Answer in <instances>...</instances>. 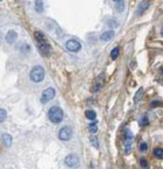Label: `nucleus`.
Wrapping results in <instances>:
<instances>
[{
  "mask_svg": "<svg viewBox=\"0 0 163 169\" xmlns=\"http://www.w3.org/2000/svg\"><path fill=\"white\" fill-rule=\"evenodd\" d=\"M48 118H49L51 122L59 123L63 119V110L58 106H54V107H52L48 110Z\"/></svg>",
  "mask_w": 163,
  "mask_h": 169,
  "instance_id": "1",
  "label": "nucleus"
},
{
  "mask_svg": "<svg viewBox=\"0 0 163 169\" xmlns=\"http://www.w3.org/2000/svg\"><path fill=\"white\" fill-rule=\"evenodd\" d=\"M29 78L34 82H41L45 78V69L41 66H35L29 73Z\"/></svg>",
  "mask_w": 163,
  "mask_h": 169,
  "instance_id": "2",
  "label": "nucleus"
},
{
  "mask_svg": "<svg viewBox=\"0 0 163 169\" xmlns=\"http://www.w3.org/2000/svg\"><path fill=\"white\" fill-rule=\"evenodd\" d=\"M133 140H134L133 133L129 129H127L126 134H125V152H126V154H130V152H131Z\"/></svg>",
  "mask_w": 163,
  "mask_h": 169,
  "instance_id": "3",
  "label": "nucleus"
},
{
  "mask_svg": "<svg viewBox=\"0 0 163 169\" xmlns=\"http://www.w3.org/2000/svg\"><path fill=\"white\" fill-rule=\"evenodd\" d=\"M54 97H55V89L52 88V87H48V88H46L42 92V94H41V103H47L48 101H51Z\"/></svg>",
  "mask_w": 163,
  "mask_h": 169,
  "instance_id": "4",
  "label": "nucleus"
},
{
  "mask_svg": "<svg viewBox=\"0 0 163 169\" xmlns=\"http://www.w3.org/2000/svg\"><path fill=\"white\" fill-rule=\"evenodd\" d=\"M72 128L68 127V126H65V127H62L60 131H59V139L61 140V141H68L70 137H72Z\"/></svg>",
  "mask_w": 163,
  "mask_h": 169,
  "instance_id": "5",
  "label": "nucleus"
},
{
  "mask_svg": "<svg viewBox=\"0 0 163 169\" xmlns=\"http://www.w3.org/2000/svg\"><path fill=\"white\" fill-rule=\"evenodd\" d=\"M66 48L68 49L69 52H79L80 49H81V44L79 42V41H76V40H68L67 42H66Z\"/></svg>",
  "mask_w": 163,
  "mask_h": 169,
  "instance_id": "6",
  "label": "nucleus"
},
{
  "mask_svg": "<svg viewBox=\"0 0 163 169\" xmlns=\"http://www.w3.org/2000/svg\"><path fill=\"white\" fill-rule=\"evenodd\" d=\"M78 163H79V157L76 156L75 154H69V155H67L66 158H65V164L67 167H69V168L75 167Z\"/></svg>",
  "mask_w": 163,
  "mask_h": 169,
  "instance_id": "7",
  "label": "nucleus"
},
{
  "mask_svg": "<svg viewBox=\"0 0 163 169\" xmlns=\"http://www.w3.org/2000/svg\"><path fill=\"white\" fill-rule=\"evenodd\" d=\"M38 47H39V51L41 52V54H44L45 57H47L51 52V45L48 42H42V44H38Z\"/></svg>",
  "mask_w": 163,
  "mask_h": 169,
  "instance_id": "8",
  "label": "nucleus"
},
{
  "mask_svg": "<svg viewBox=\"0 0 163 169\" xmlns=\"http://www.w3.org/2000/svg\"><path fill=\"white\" fill-rule=\"evenodd\" d=\"M149 1H142L140 2V5L137 6V10H136V14L137 15H142L143 13L146 12V10H148V7H149Z\"/></svg>",
  "mask_w": 163,
  "mask_h": 169,
  "instance_id": "9",
  "label": "nucleus"
},
{
  "mask_svg": "<svg viewBox=\"0 0 163 169\" xmlns=\"http://www.w3.org/2000/svg\"><path fill=\"white\" fill-rule=\"evenodd\" d=\"M17 38H18V34H17V32L13 31V29L8 31L7 34L5 35V39H6V41H7L8 44H13V42L17 40Z\"/></svg>",
  "mask_w": 163,
  "mask_h": 169,
  "instance_id": "10",
  "label": "nucleus"
},
{
  "mask_svg": "<svg viewBox=\"0 0 163 169\" xmlns=\"http://www.w3.org/2000/svg\"><path fill=\"white\" fill-rule=\"evenodd\" d=\"M34 38H35V40H36L38 44H42V42H46L47 41L46 36H45V34H44L41 31H36V32H34Z\"/></svg>",
  "mask_w": 163,
  "mask_h": 169,
  "instance_id": "11",
  "label": "nucleus"
},
{
  "mask_svg": "<svg viewBox=\"0 0 163 169\" xmlns=\"http://www.w3.org/2000/svg\"><path fill=\"white\" fill-rule=\"evenodd\" d=\"M105 84V78H103V74H102V78H101V80H97V82H95L94 86L92 87V92H97V91H100L101 88H102V86Z\"/></svg>",
  "mask_w": 163,
  "mask_h": 169,
  "instance_id": "12",
  "label": "nucleus"
},
{
  "mask_svg": "<svg viewBox=\"0 0 163 169\" xmlns=\"http://www.w3.org/2000/svg\"><path fill=\"white\" fill-rule=\"evenodd\" d=\"M1 140H2V145L5 147H10L12 145V136L10 134H2Z\"/></svg>",
  "mask_w": 163,
  "mask_h": 169,
  "instance_id": "13",
  "label": "nucleus"
},
{
  "mask_svg": "<svg viewBox=\"0 0 163 169\" xmlns=\"http://www.w3.org/2000/svg\"><path fill=\"white\" fill-rule=\"evenodd\" d=\"M115 35V33H114V31H107L105 32L102 35H101V40L102 41H110L113 38Z\"/></svg>",
  "mask_w": 163,
  "mask_h": 169,
  "instance_id": "14",
  "label": "nucleus"
},
{
  "mask_svg": "<svg viewBox=\"0 0 163 169\" xmlns=\"http://www.w3.org/2000/svg\"><path fill=\"white\" fill-rule=\"evenodd\" d=\"M34 8L38 13L42 12V11H44V1H42V0H35Z\"/></svg>",
  "mask_w": 163,
  "mask_h": 169,
  "instance_id": "15",
  "label": "nucleus"
},
{
  "mask_svg": "<svg viewBox=\"0 0 163 169\" xmlns=\"http://www.w3.org/2000/svg\"><path fill=\"white\" fill-rule=\"evenodd\" d=\"M143 97V88H139V91L136 92L135 97H134V102H139Z\"/></svg>",
  "mask_w": 163,
  "mask_h": 169,
  "instance_id": "16",
  "label": "nucleus"
},
{
  "mask_svg": "<svg viewBox=\"0 0 163 169\" xmlns=\"http://www.w3.org/2000/svg\"><path fill=\"white\" fill-rule=\"evenodd\" d=\"M88 128H89V132L91 133H96L97 132V122H95V121H93V122H91L89 124H88Z\"/></svg>",
  "mask_w": 163,
  "mask_h": 169,
  "instance_id": "17",
  "label": "nucleus"
},
{
  "mask_svg": "<svg viewBox=\"0 0 163 169\" xmlns=\"http://www.w3.org/2000/svg\"><path fill=\"white\" fill-rule=\"evenodd\" d=\"M86 118L88 120H95L96 118V113L94 110H86Z\"/></svg>",
  "mask_w": 163,
  "mask_h": 169,
  "instance_id": "18",
  "label": "nucleus"
},
{
  "mask_svg": "<svg viewBox=\"0 0 163 169\" xmlns=\"http://www.w3.org/2000/svg\"><path fill=\"white\" fill-rule=\"evenodd\" d=\"M118 55H120V48L118 47H115V48L110 52V57H112L113 60H116Z\"/></svg>",
  "mask_w": 163,
  "mask_h": 169,
  "instance_id": "19",
  "label": "nucleus"
},
{
  "mask_svg": "<svg viewBox=\"0 0 163 169\" xmlns=\"http://www.w3.org/2000/svg\"><path fill=\"white\" fill-rule=\"evenodd\" d=\"M154 155L156 157H158V158H162L163 157V149L162 148H156L155 150H154Z\"/></svg>",
  "mask_w": 163,
  "mask_h": 169,
  "instance_id": "20",
  "label": "nucleus"
},
{
  "mask_svg": "<svg viewBox=\"0 0 163 169\" xmlns=\"http://www.w3.org/2000/svg\"><path fill=\"white\" fill-rule=\"evenodd\" d=\"M139 149H140L141 153H146V152L148 150V143H147V142H144V141H143V142H141Z\"/></svg>",
  "mask_w": 163,
  "mask_h": 169,
  "instance_id": "21",
  "label": "nucleus"
},
{
  "mask_svg": "<svg viewBox=\"0 0 163 169\" xmlns=\"http://www.w3.org/2000/svg\"><path fill=\"white\" fill-rule=\"evenodd\" d=\"M6 118H7V113H6V110L2 108H0V122H4V121L6 120Z\"/></svg>",
  "mask_w": 163,
  "mask_h": 169,
  "instance_id": "22",
  "label": "nucleus"
},
{
  "mask_svg": "<svg viewBox=\"0 0 163 169\" xmlns=\"http://www.w3.org/2000/svg\"><path fill=\"white\" fill-rule=\"evenodd\" d=\"M149 123V120H148V116L147 115H144V116H142V119L140 120V126H147Z\"/></svg>",
  "mask_w": 163,
  "mask_h": 169,
  "instance_id": "23",
  "label": "nucleus"
},
{
  "mask_svg": "<svg viewBox=\"0 0 163 169\" xmlns=\"http://www.w3.org/2000/svg\"><path fill=\"white\" fill-rule=\"evenodd\" d=\"M140 164L142 168H148V161H147L144 157L140 158Z\"/></svg>",
  "mask_w": 163,
  "mask_h": 169,
  "instance_id": "24",
  "label": "nucleus"
},
{
  "mask_svg": "<svg viewBox=\"0 0 163 169\" xmlns=\"http://www.w3.org/2000/svg\"><path fill=\"white\" fill-rule=\"evenodd\" d=\"M96 141H97V140H96L95 137H91V142H92V145H93L95 148L99 147V142H96Z\"/></svg>",
  "mask_w": 163,
  "mask_h": 169,
  "instance_id": "25",
  "label": "nucleus"
},
{
  "mask_svg": "<svg viewBox=\"0 0 163 169\" xmlns=\"http://www.w3.org/2000/svg\"><path fill=\"white\" fill-rule=\"evenodd\" d=\"M160 105H161V102H160V101H152L150 106H152V107H157V106H160Z\"/></svg>",
  "mask_w": 163,
  "mask_h": 169,
  "instance_id": "26",
  "label": "nucleus"
},
{
  "mask_svg": "<svg viewBox=\"0 0 163 169\" xmlns=\"http://www.w3.org/2000/svg\"><path fill=\"white\" fill-rule=\"evenodd\" d=\"M114 1H115V2H120V1H121V0H114Z\"/></svg>",
  "mask_w": 163,
  "mask_h": 169,
  "instance_id": "27",
  "label": "nucleus"
},
{
  "mask_svg": "<svg viewBox=\"0 0 163 169\" xmlns=\"http://www.w3.org/2000/svg\"><path fill=\"white\" fill-rule=\"evenodd\" d=\"M161 35L163 36V28H162V31H161Z\"/></svg>",
  "mask_w": 163,
  "mask_h": 169,
  "instance_id": "28",
  "label": "nucleus"
},
{
  "mask_svg": "<svg viewBox=\"0 0 163 169\" xmlns=\"http://www.w3.org/2000/svg\"><path fill=\"white\" fill-rule=\"evenodd\" d=\"M161 72H162V73H163V68H161Z\"/></svg>",
  "mask_w": 163,
  "mask_h": 169,
  "instance_id": "29",
  "label": "nucleus"
}]
</instances>
